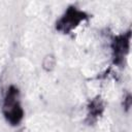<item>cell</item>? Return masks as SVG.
Here are the masks:
<instances>
[{
  "label": "cell",
  "mask_w": 132,
  "mask_h": 132,
  "mask_svg": "<svg viewBox=\"0 0 132 132\" xmlns=\"http://www.w3.org/2000/svg\"><path fill=\"white\" fill-rule=\"evenodd\" d=\"M16 95H18L16 90L11 88L5 98V104H4L5 116L8 119V121L12 124L19 123V121L22 119L23 116V111L16 102Z\"/></svg>",
  "instance_id": "cell-1"
},
{
  "label": "cell",
  "mask_w": 132,
  "mask_h": 132,
  "mask_svg": "<svg viewBox=\"0 0 132 132\" xmlns=\"http://www.w3.org/2000/svg\"><path fill=\"white\" fill-rule=\"evenodd\" d=\"M81 13L80 12H77L76 10H69L68 13L65 15V18L62 20V24L59 25V28L60 27H63L64 30H68L69 27H73L75 26V24H77L80 19H81Z\"/></svg>",
  "instance_id": "cell-2"
},
{
  "label": "cell",
  "mask_w": 132,
  "mask_h": 132,
  "mask_svg": "<svg viewBox=\"0 0 132 132\" xmlns=\"http://www.w3.org/2000/svg\"><path fill=\"white\" fill-rule=\"evenodd\" d=\"M44 61H47V64H43V66H44V68H46L47 67V65H50V69L54 66V64H55V60H54V58L51 56V57H46L45 59H44Z\"/></svg>",
  "instance_id": "cell-3"
}]
</instances>
